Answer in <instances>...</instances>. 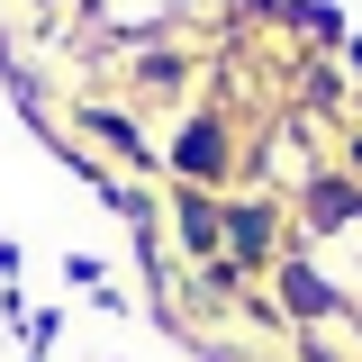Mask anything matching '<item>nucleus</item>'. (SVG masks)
<instances>
[{
	"label": "nucleus",
	"instance_id": "nucleus-1",
	"mask_svg": "<svg viewBox=\"0 0 362 362\" xmlns=\"http://www.w3.org/2000/svg\"><path fill=\"white\" fill-rule=\"evenodd\" d=\"M181 163H190V173H218V127H190V145H181Z\"/></svg>",
	"mask_w": 362,
	"mask_h": 362
},
{
	"label": "nucleus",
	"instance_id": "nucleus-2",
	"mask_svg": "<svg viewBox=\"0 0 362 362\" xmlns=\"http://www.w3.org/2000/svg\"><path fill=\"white\" fill-rule=\"evenodd\" d=\"M235 245H245V254H263V245H272V218H263V209H245V218H235Z\"/></svg>",
	"mask_w": 362,
	"mask_h": 362
}]
</instances>
